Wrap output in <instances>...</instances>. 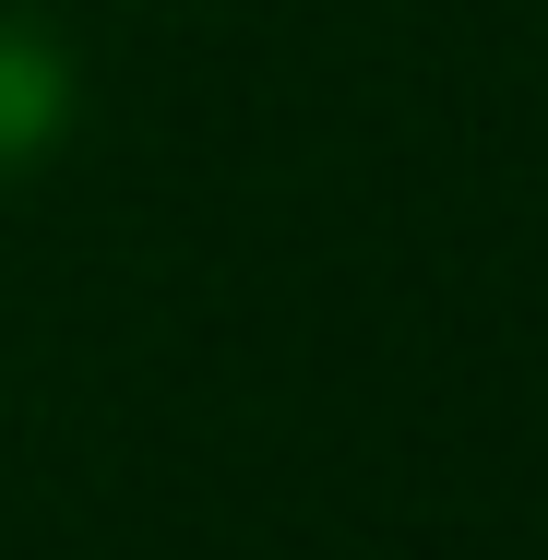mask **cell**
<instances>
[{
  "label": "cell",
  "mask_w": 548,
  "mask_h": 560,
  "mask_svg": "<svg viewBox=\"0 0 548 560\" xmlns=\"http://www.w3.org/2000/svg\"><path fill=\"white\" fill-rule=\"evenodd\" d=\"M72 131V48L36 12H0V179H24Z\"/></svg>",
  "instance_id": "1"
}]
</instances>
